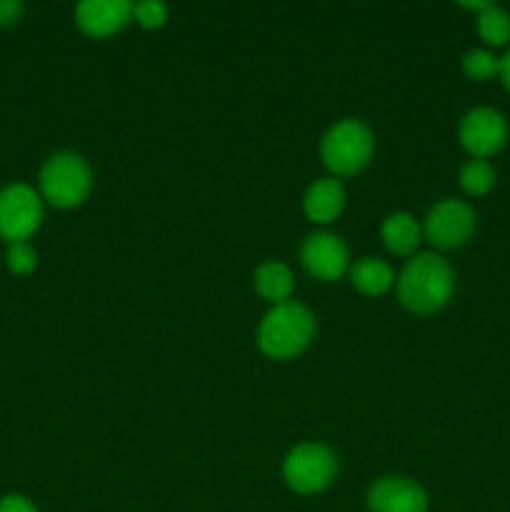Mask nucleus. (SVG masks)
Returning a JSON list of instances; mask_svg holds the SVG:
<instances>
[{
    "mask_svg": "<svg viewBox=\"0 0 510 512\" xmlns=\"http://www.w3.org/2000/svg\"><path fill=\"white\" fill-rule=\"evenodd\" d=\"M453 290V268L435 253L415 255L398 275V300L410 313L430 315L445 308Z\"/></svg>",
    "mask_w": 510,
    "mask_h": 512,
    "instance_id": "f257e3e1",
    "label": "nucleus"
},
{
    "mask_svg": "<svg viewBox=\"0 0 510 512\" xmlns=\"http://www.w3.org/2000/svg\"><path fill=\"white\" fill-rule=\"evenodd\" d=\"M313 335V313L295 300L273 305L258 325L260 350L273 360H290L300 355L310 345Z\"/></svg>",
    "mask_w": 510,
    "mask_h": 512,
    "instance_id": "f03ea898",
    "label": "nucleus"
},
{
    "mask_svg": "<svg viewBox=\"0 0 510 512\" xmlns=\"http://www.w3.org/2000/svg\"><path fill=\"white\" fill-rule=\"evenodd\" d=\"M93 185L90 165L78 153H55L40 168V198L55 208H75L83 203Z\"/></svg>",
    "mask_w": 510,
    "mask_h": 512,
    "instance_id": "7ed1b4c3",
    "label": "nucleus"
},
{
    "mask_svg": "<svg viewBox=\"0 0 510 512\" xmlns=\"http://www.w3.org/2000/svg\"><path fill=\"white\" fill-rule=\"evenodd\" d=\"M373 148L375 138L368 125L355 118H345L330 125L328 133L323 135L320 158L335 175H353L368 165Z\"/></svg>",
    "mask_w": 510,
    "mask_h": 512,
    "instance_id": "20e7f679",
    "label": "nucleus"
},
{
    "mask_svg": "<svg viewBox=\"0 0 510 512\" xmlns=\"http://www.w3.org/2000/svg\"><path fill=\"white\" fill-rule=\"evenodd\" d=\"M338 475V458L320 443L295 445L283 460V478L290 490L300 495H313L328 488Z\"/></svg>",
    "mask_w": 510,
    "mask_h": 512,
    "instance_id": "39448f33",
    "label": "nucleus"
},
{
    "mask_svg": "<svg viewBox=\"0 0 510 512\" xmlns=\"http://www.w3.org/2000/svg\"><path fill=\"white\" fill-rule=\"evenodd\" d=\"M43 223V198L30 185L15 183L0 190V238L28 243L30 235Z\"/></svg>",
    "mask_w": 510,
    "mask_h": 512,
    "instance_id": "423d86ee",
    "label": "nucleus"
},
{
    "mask_svg": "<svg viewBox=\"0 0 510 512\" xmlns=\"http://www.w3.org/2000/svg\"><path fill=\"white\" fill-rule=\"evenodd\" d=\"M475 230V210L465 200L445 198L425 215L423 233L435 248H458L468 243Z\"/></svg>",
    "mask_w": 510,
    "mask_h": 512,
    "instance_id": "0eeeda50",
    "label": "nucleus"
},
{
    "mask_svg": "<svg viewBox=\"0 0 510 512\" xmlns=\"http://www.w3.org/2000/svg\"><path fill=\"white\" fill-rule=\"evenodd\" d=\"M460 145L473 155L475 160H485L490 155L498 153L508 140V123H505L503 113L495 108H480L468 110L460 120L458 128Z\"/></svg>",
    "mask_w": 510,
    "mask_h": 512,
    "instance_id": "6e6552de",
    "label": "nucleus"
},
{
    "mask_svg": "<svg viewBox=\"0 0 510 512\" xmlns=\"http://www.w3.org/2000/svg\"><path fill=\"white\" fill-rule=\"evenodd\" d=\"M300 263L313 278L330 283L348 270V248L333 233H313L303 240Z\"/></svg>",
    "mask_w": 510,
    "mask_h": 512,
    "instance_id": "1a4fd4ad",
    "label": "nucleus"
},
{
    "mask_svg": "<svg viewBox=\"0 0 510 512\" xmlns=\"http://www.w3.org/2000/svg\"><path fill=\"white\" fill-rule=\"evenodd\" d=\"M370 512H428V495L408 478H383L368 490Z\"/></svg>",
    "mask_w": 510,
    "mask_h": 512,
    "instance_id": "9d476101",
    "label": "nucleus"
},
{
    "mask_svg": "<svg viewBox=\"0 0 510 512\" xmlns=\"http://www.w3.org/2000/svg\"><path fill=\"white\" fill-rule=\"evenodd\" d=\"M133 20V5L125 0H83L75 8V23L90 38L118 33Z\"/></svg>",
    "mask_w": 510,
    "mask_h": 512,
    "instance_id": "9b49d317",
    "label": "nucleus"
},
{
    "mask_svg": "<svg viewBox=\"0 0 510 512\" xmlns=\"http://www.w3.org/2000/svg\"><path fill=\"white\" fill-rule=\"evenodd\" d=\"M345 205V190L335 178H320L305 190L303 210L313 223H333Z\"/></svg>",
    "mask_w": 510,
    "mask_h": 512,
    "instance_id": "f8f14e48",
    "label": "nucleus"
},
{
    "mask_svg": "<svg viewBox=\"0 0 510 512\" xmlns=\"http://www.w3.org/2000/svg\"><path fill=\"white\" fill-rule=\"evenodd\" d=\"M420 235L423 230H420L418 220L408 213H390L380 225V238H383L385 248L395 255L415 253Z\"/></svg>",
    "mask_w": 510,
    "mask_h": 512,
    "instance_id": "ddd939ff",
    "label": "nucleus"
},
{
    "mask_svg": "<svg viewBox=\"0 0 510 512\" xmlns=\"http://www.w3.org/2000/svg\"><path fill=\"white\" fill-rule=\"evenodd\" d=\"M253 283L260 298L268 300L270 305L288 303L293 295V273L288 270V265L278 263V260H265L263 265H258Z\"/></svg>",
    "mask_w": 510,
    "mask_h": 512,
    "instance_id": "4468645a",
    "label": "nucleus"
},
{
    "mask_svg": "<svg viewBox=\"0 0 510 512\" xmlns=\"http://www.w3.org/2000/svg\"><path fill=\"white\" fill-rule=\"evenodd\" d=\"M350 283L358 293L378 298V295H385L393 288V268L380 258H363L350 270Z\"/></svg>",
    "mask_w": 510,
    "mask_h": 512,
    "instance_id": "2eb2a0df",
    "label": "nucleus"
},
{
    "mask_svg": "<svg viewBox=\"0 0 510 512\" xmlns=\"http://www.w3.org/2000/svg\"><path fill=\"white\" fill-rule=\"evenodd\" d=\"M478 35L493 48H500L510 40V13L490 3L483 13H478Z\"/></svg>",
    "mask_w": 510,
    "mask_h": 512,
    "instance_id": "dca6fc26",
    "label": "nucleus"
},
{
    "mask_svg": "<svg viewBox=\"0 0 510 512\" xmlns=\"http://www.w3.org/2000/svg\"><path fill=\"white\" fill-rule=\"evenodd\" d=\"M460 188L465 190L468 195H485L490 193V188L495 185V170L493 165L488 163V160H470V163H465L463 168H460Z\"/></svg>",
    "mask_w": 510,
    "mask_h": 512,
    "instance_id": "f3484780",
    "label": "nucleus"
},
{
    "mask_svg": "<svg viewBox=\"0 0 510 512\" xmlns=\"http://www.w3.org/2000/svg\"><path fill=\"white\" fill-rule=\"evenodd\" d=\"M498 68H500V58H495V55L485 48L468 50V53L463 55L465 75L473 80H478V83H483V80H490L493 75H498Z\"/></svg>",
    "mask_w": 510,
    "mask_h": 512,
    "instance_id": "a211bd4d",
    "label": "nucleus"
},
{
    "mask_svg": "<svg viewBox=\"0 0 510 512\" xmlns=\"http://www.w3.org/2000/svg\"><path fill=\"white\" fill-rule=\"evenodd\" d=\"M133 18L140 28L155 30L168 20V5L160 0H140L133 5Z\"/></svg>",
    "mask_w": 510,
    "mask_h": 512,
    "instance_id": "6ab92c4d",
    "label": "nucleus"
},
{
    "mask_svg": "<svg viewBox=\"0 0 510 512\" xmlns=\"http://www.w3.org/2000/svg\"><path fill=\"white\" fill-rule=\"evenodd\" d=\"M5 263H8L10 273L28 275V273H33L35 265H38V255H35V250L30 248L28 243H13V245H8Z\"/></svg>",
    "mask_w": 510,
    "mask_h": 512,
    "instance_id": "aec40b11",
    "label": "nucleus"
},
{
    "mask_svg": "<svg viewBox=\"0 0 510 512\" xmlns=\"http://www.w3.org/2000/svg\"><path fill=\"white\" fill-rule=\"evenodd\" d=\"M0 512H38L25 495H5L0 500Z\"/></svg>",
    "mask_w": 510,
    "mask_h": 512,
    "instance_id": "412c9836",
    "label": "nucleus"
},
{
    "mask_svg": "<svg viewBox=\"0 0 510 512\" xmlns=\"http://www.w3.org/2000/svg\"><path fill=\"white\" fill-rule=\"evenodd\" d=\"M23 15V3L18 0H0V25L18 23Z\"/></svg>",
    "mask_w": 510,
    "mask_h": 512,
    "instance_id": "4be33fe9",
    "label": "nucleus"
},
{
    "mask_svg": "<svg viewBox=\"0 0 510 512\" xmlns=\"http://www.w3.org/2000/svg\"><path fill=\"white\" fill-rule=\"evenodd\" d=\"M498 78L503 80V85L505 88L510 90V50L508 53L503 55V58H500V68H498Z\"/></svg>",
    "mask_w": 510,
    "mask_h": 512,
    "instance_id": "5701e85b",
    "label": "nucleus"
}]
</instances>
